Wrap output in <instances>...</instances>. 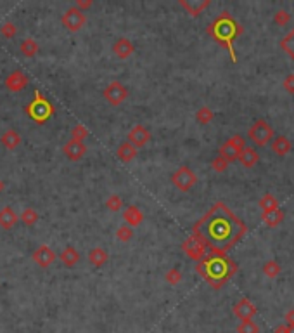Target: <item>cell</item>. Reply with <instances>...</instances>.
Segmentation results:
<instances>
[{
    "label": "cell",
    "instance_id": "obj_32",
    "mask_svg": "<svg viewBox=\"0 0 294 333\" xmlns=\"http://www.w3.org/2000/svg\"><path fill=\"white\" fill-rule=\"evenodd\" d=\"M263 274H265L266 278H270V279L277 278V276L280 274L279 262H275V260H269V262H266V264L263 266Z\"/></svg>",
    "mask_w": 294,
    "mask_h": 333
},
{
    "label": "cell",
    "instance_id": "obj_42",
    "mask_svg": "<svg viewBox=\"0 0 294 333\" xmlns=\"http://www.w3.org/2000/svg\"><path fill=\"white\" fill-rule=\"evenodd\" d=\"M284 89H286L289 94H294V75H287L284 78Z\"/></svg>",
    "mask_w": 294,
    "mask_h": 333
},
{
    "label": "cell",
    "instance_id": "obj_15",
    "mask_svg": "<svg viewBox=\"0 0 294 333\" xmlns=\"http://www.w3.org/2000/svg\"><path fill=\"white\" fill-rule=\"evenodd\" d=\"M113 52H115V56L118 59H126V58H130V56H133L135 45H133V42L128 40V38L121 37L113 43Z\"/></svg>",
    "mask_w": 294,
    "mask_h": 333
},
{
    "label": "cell",
    "instance_id": "obj_31",
    "mask_svg": "<svg viewBox=\"0 0 294 333\" xmlns=\"http://www.w3.org/2000/svg\"><path fill=\"white\" fill-rule=\"evenodd\" d=\"M165 281L172 287H177V284L182 281V271L178 267H170L168 271L165 273Z\"/></svg>",
    "mask_w": 294,
    "mask_h": 333
},
{
    "label": "cell",
    "instance_id": "obj_8",
    "mask_svg": "<svg viewBox=\"0 0 294 333\" xmlns=\"http://www.w3.org/2000/svg\"><path fill=\"white\" fill-rule=\"evenodd\" d=\"M61 23H63V26L68 30V32L76 33V32H80L83 26H85L87 14H85V12H82L80 9H76V7H69V9H66L64 14L61 16Z\"/></svg>",
    "mask_w": 294,
    "mask_h": 333
},
{
    "label": "cell",
    "instance_id": "obj_45",
    "mask_svg": "<svg viewBox=\"0 0 294 333\" xmlns=\"http://www.w3.org/2000/svg\"><path fill=\"white\" fill-rule=\"evenodd\" d=\"M274 333H287V325H279Z\"/></svg>",
    "mask_w": 294,
    "mask_h": 333
},
{
    "label": "cell",
    "instance_id": "obj_16",
    "mask_svg": "<svg viewBox=\"0 0 294 333\" xmlns=\"http://www.w3.org/2000/svg\"><path fill=\"white\" fill-rule=\"evenodd\" d=\"M123 221H125L126 226H130L133 229V227H137L144 222V212L139 207H135V205H130V207L123 210Z\"/></svg>",
    "mask_w": 294,
    "mask_h": 333
},
{
    "label": "cell",
    "instance_id": "obj_28",
    "mask_svg": "<svg viewBox=\"0 0 294 333\" xmlns=\"http://www.w3.org/2000/svg\"><path fill=\"white\" fill-rule=\"evenodd\" d=\"M38 219H40V216H38V212L33 207H26L19 216V221L28 227H33L38 222Z\"/></svg>",
    "mask_w": 294,
    "mask_h": 333
},
{
    "label": "cell",
    "instance_id": "obj_29",
    "mask_svg": "<svg viewBox=\"0 0 294 333\" xmlns=\"http://www.w3.org/2000/svg\"><path fill=\"white\" fill-rule=\"evenodd\" d=\"M260 208L261 212H272V210H277L279 208V200L275 198L274 195L266 193L260 198Z\"/></svg>",
    "mask_w": 294,
    "mask_h": 333
},
{
    "label": "cell",
    "instance_id": "obj_18",
    "mask_svg": "<svg viewBox=\"0 0 294 333\" xmlns=\"http://www.w3.org/2000/svg\"><path fill=\"white\" fill-rule=\"evenodd\" d=\"M209 4V0H178V6L185 9L191 16H199Z\"/></svg>",
    "mask_w": 294,
    "mask_h": 333
},
{
    "label": "cell",
    "instance_id": "obj_17",
    "mask_svg": "<svg viewBox=\"0 0 294 333\" xmlns=\"http://www.w3.org/2000/svg\"><path fill=\"white\" fill-rule=\"evenodd\" d=\"M23 142V139H21V134L17 132L14 129H7L6 132L0 135V144H2L6 150L12 151L16 150V148H19V144Z\"/></svg>",
    "mask_w": 294,
    "mask_h": 333
},
{
    "label": "cell",
    "instance_id": "obj_20",
    "mask_svg": "<svg viewBox=\"0 0 294 333\" xmlns=\"http://www.w3.org/2000/svg\"><path fill=\"white\" fill-rule=\"evenodd\" d=\"M137 148H133L128 141H123L120 146L116 148V156L120 158L123 163H130L137 158Z\"/></svg>",
    "mask_w": 294,
    "mask_h": 333
},
{
    "label": "cell",
    "instance_id": "obj_44",
    "mask_svg": "<svg viewBox=\"0 0 294 333\" xmlns=\"http://www.w3.org/2000/svg\"><path fill=\"white\" fill-rule=\"evenodd\" d=\"M284 319H286V325H287V326H292V325H294V309L287 311L286 316H284Z\"/></svg>",
    "mask_w": 294,
    "mask_h": 333
},
{
    "label": "cell",
    "instance_id": "obj_40",
    "mask_svg": "<svg viewBox=\"0 0 294 333\" xmlns=\"http://www.w3.org/2000/svg\"><path fill=\"white\" fill-rule=\"evenodd\" d=\"M229 142H230L232 146H234L239 153L246 148V139L243 137V135H239V134H237V135H232V137L229 139Z\"/></svg>",
    "mask_w": 294,
    "mask_h": 333
},
{
    "label": "cell",
    "instance_id": "obj_46",
    "mask_svg": "<svg viewBox=\"0 0 294 333\" xmlns=\"http://www.w3.org/2000/svg\"><path fill=\"white\" fill-rule=\"evenodd\" d=\"M4 189H6V182H4L2 179H0V193H2Z\"/></svg>",
    "mask_w": 294,
    "mask_h": 333
},
{
    "label": "cell",
    "instance_id": "obj_12",
    "mask_svg": "<svg viewBox=\"0 0 294 333\" xmlns=\"http://www.w3.org/2000/svg\"><path fill=\"white\" fill-rule=\"evenodd\" d=\"M32 258H33V262L38 267H42V269H47V267H50L52 264H54L56 252L49 247V245H40V247H38L32 253Z\"/></svg>",
    "mask_w": 294,
    "mask_h": 333
},
{
    "label": "cell",
    "instance_id": "obj_21",
    "mask_svg": "<svg viewBox=\"0 0 294 333\" xmlns=\"http://www.w3.org/2000/svg\"><path fill=\"white\" fill-rule=\"evenodd\" d=\"M239 163L246 167V169H253L254 165L258 163V160H260V155H258V151L254 150L251 146H246L243 151L239 153Z\"/></svg>",
    "mask_w": 294,
    "mask_h": 333
},
{
    "label": "cell",
    "instance_id": "obj_25",
    "mask_svg": "<svg viewBox=\"0 0 294 333\" xmlns=\"http://www.w3.org/2000/svg\"><path fill=\"white\" fill-rule=\"evenodd\" d=\"M19 51H21V54L26 56V58H35V56L38 54V51H40V47H38V42L35 40V38L30 37L21 42Z\"/></svg>",
    "mask_w": 294,
    "mask_h": 333
},
{
    "label": "cell",
    "instance_id": "obj_36",
    "mask_svg": "<svg viewBox=\"0 0 294 333\" xmlns=\"http://www.w3.org/2000/svg\"><path fill=\"white\" fill-rule=\"evenodd\" d=\"M87 135H89V129H87L85 125H74L71 129V137L69 139H74V141L78 142H83V139H87Z\"/></svg>",
    "mask_w": 294,
    "mask_h": 333
},
{
    "label": "cell",
    "instance_id": "obj_41",
    "mask_svg": "<svg viewBox=\"0 0 294 333\" xmlns=\"http://www.w3.org/2000/svg\"><path fill=\"white\" fill-rule=\"evenodd\" d=\"M289 19H291V16H289L286 11H279V12H275V16H274V21L279 26H286L289 23Z\"/></svg>",
    "mask_w": 294,
    "mask_h": 333
},
{
    "label": "cell",
    "instance_id": "obj_33",
    "mask_svg": "<svg viewBox=\"0 0 294 333\" xmlns=\"http://www.w3.org/2000/svg\"><path fill=\"white\" fill-rule=\"evenodd\" d=\"M106 208L111 212H120L123 208V198L120 195H109L106 200Z\"/></svg>",
    "mask_w": 294,
    "mask_h": 333
},
{
    "label": "cell",
    "instance_id": "obj_24",
    "mask_svg": "<svg viewBox=\"0 0 294 333\" xmlns=\"http://www.w3.org/2000/svg\"><path fill=\"white\" fill-rule=\"evenodd\" d=\"M272 150L277 156H286L287 153H291L292 150V142L289 141L286 135H279V137L274 139V142H272Z\"/></svg>",
    "mask_w": 294,
    "mask_h": 333
},
{
    "label": "cell",
    "instance_id": "obj_27",
    "mask_svg": "<svg viewBox=\"0 0 294 333\" xmlns=\"http://www.w3.org/2000/svg\"><path fill=\"white\" fill-rule=\"evenodd\" d=\"M218 156H222L225 161H235L237 158H239V151L235 150L232 144L227 141V142H223L222 146H220V150H218Z\"/></svg>",
    "mask_w": 294,
    "mask_h": 333
},
{
    "label": "cell",
    "instance_id": "obj_9",
    "mask_svg": "<svg viewBox=\"0 0 294 333\" xmlns=\"http://www.w3.org/2000/svg\"><path fill=\"white\" fill-rule=\"evenodd\" d=\"M182 250L189 258H192V260H196V262L203 260V258L208 255V248H206L204 243L201 242L199 238H196L194 234L189 236L185 242L182 243Z\"/></svg>",
    "mask_w": 294,
    "mask_h": 333
},
{
    "label": "cell",
    "instance_id": "obj_26",
    "mask_svg": "<svg viewBox=\"0 0 294 333\" xmlns=\"http://www.w3.org/2000/svg\"><path fill=\"white\" fill-rule=\"evenodd\" d=\"M261 221L269 227H277L284 221V213L280 210H272V212H261Z\"/></svg>",
    "mask_w": 294,
    "mask_h": 333
},
{
    "label": "cell",
    "instance_id": "obj_11",
    "mask_svg": "<svg viewBox=\"0 0 294 333\" xmlns=\"http://www.w3.org/2000/svg\"><path fill=\"white\" fill-rule=\"evenodd\" d=\"M28 83H30V77L26 75L23 69H14V72L9 73L6 77V80H4V85H6L7 90H11V92L24 90L26 87H28Z\"/></svg>",
    "mask_w": 294,
    "mask_h": 333
},
{
    "label": "cell",
    "instance_id": "obj_38",
    "mask_svg": "<svg viewBox=\"0 0 294 333\" xmlns=\"http://www.w3.org/2000/svg\"><path fill=\"white\" fill-rule=\"evenodd\" d=\"M280 47H282V49L294 59V28H292V32L289 33L282 42H280Z\"/></svg>",
    "mask_w": 294,
    "mask_h": 333
},
{
    "label": "cell",
    "instance_id": "obj_10",
    "mask_svg": "<svg viewBox=\"0 0 294 333\" xmlns=\"http://www.w3.org/2000/svg\"><path fill=\"white\" fill-rule=\"evenodd\" d=\"M151 139H152V135H151V132H149V129L146 125L131 127L128 135H126V141H128L133 148H137V150H140V148H144L146 144H149Z\"/></svg>",
    "mask_w": 294,
    "mask_h": 333
},
{
    "label": "cell",
    "instance_id": "obj_3",
    "mask_svg": "<svg viewBox=\"0 0 294 333\" xmlns=\"http://www.w3.org/2000/svg\"><path fill=\"white\" fill-rule=\"evenodd\" d=\"M208 33L211 35L220 45H223L230 52L232 61L235 63L237 56L234 51V42H235V38L243 33V28H240V25L237 23L234 17H232L229 12H222V14L208 26Z\"/></svg>",
    "mask_w": 294,
    "mask_h": 333
},
{
    "label": "cell",
    "instance_id": "obj_13",
    "mask_svg": "<svg viewBox=\"0 0 294 333\" xmlns=\"http://www.w3.org/2000/svg\"><path fill=\"white\" fill-rule=\"evenodd\" d=\"M63 153L68 160L71 161H80L87 153V146L85 142H78L74 139H68L63 146Z\"/></svg>",
    "mask_w": 294,
    "mask_h": 333
},
{
    "label": "cell",
    "instance_id": "obj_47",
    "mask_svg": "<svg viewBox=\"0 0 294 333\" xmlns=\"http://www.w3.org/2000/svg\"><path fill=\"white\" fill-rule=\"evenodd\" d=\"M287 333H294V325L292 326H287Z\"/></svg>",
    "mask_w": 294,
    "mask_h": 333
},
{
    "label": "cell",
    "instance_id": "obj_39",
    "mask_svg": "<svg viewBox=\"0 0 294 333\" xmlns=\"http://www.w3.org/2000/svg\"><path fill=\"white\" fill-rule=\"evenodd\" d=\"M227 167H229V161H225V160L222 158V156H217V158L211 161V169L215 170V172H218V174L225 172Z\"/></svg>",
    "mask_w": 294,
    "mask_h": 333
},
{
    "label": "cell",
    "instance_id": "obj_7",
    "mask_svg": "<svg viewBox=\"0 0 294 333\" xmlns=\"http://www.w3.org/2000/svg\"><path fill=\"white\" fill-rule=\"evenodd\" d=\"M130 92L120 80H113L106 85V89L102 90V98L108 101L111 106H120L128 99Z\"/></svg>",
    "mask_w": 294,
    "mask_h": 333
},
{
    "label": "cell",
    "instance_id": "obj_37",
    "mask_svg": "<svg viewBox=\"0 0 294 333\" xmlns=\"http://www.w3.org/2000/svg\"><path fill=\"white\" fill-rule=\"evenodd\" d=\"M237 333H260V328H258V325L253 321V319H248V321L239 323V326H237Z\"/></svg>",
    "mask_w": 294,
    "mask_h": 333
},
{
    "label": "cell",
    "instance_id": "obj_23",
    "mask_svg": "<svg viewBox=\"0 0 294 333\" xmlns=\"http://www.w3.org/2000/svg\"><path fill=\"white\" fill-rule=\"evenodd\" d=\"M59 258H61V262H63L66 267H74V266L78 264V262H80V252L69 245V247H66L63 252H61Z\"/></svg>",
    "mask_w": 294,
    "mask_h": 333
},
{
    "label": "cell",
    "instance_id": "obj_34",
    "mask_svg": "<svg viewBox=\"0 0 294 333\" xmlns=\"http://www.w3.org/2000/svg\"><path fill=\"white\" fill-rule=\"evenodd\" d=\"M17 33V26L12 21H6V23L0 25V35L6 38H14Z\"/></svg>",
    "mask_w": 294,
    "mask_h": 333
},
{
    "label": "cell",
    "instance_id": "obj_19",
    "mask_svg": "<svg viewBox=\"0 0 294 333\" xmlns=\"http://www.w3.org/2000/svg\"><path fill=\"white\" fill-rule=\"evenodd\" d=\"M17 221H19V216L12 210L11 207H4V208H0V227L2 229H12L16 224H17Z\"/></svg>",
    "mask_w": 294,
    "mask_h": 333
},
{
    "label": "cell",
    "instance_id": "obj_30",
    "mask_svg": "<svg viewBox=\"0 0 294 333\" xmlns=\"http://www.w3.org/2000/svg\"><path fill=\"white\" fill-rule=\"evenodd\" d=\"M213 118H215V113L208 106H203L196 111V120L199 122L201 125H208L209 122H213Z\"/></svg>",
    "mask_w": 294,
    "mask_h": 333
},
{
    "label": "cell",
    "instance_id": "obj_2",
    "mask_svg": "<svg viewBox=\"0 0 294 333\" xmlns=\"http://www.w3.org/2000/svg\"><path fill=\"white\" fill-rule=\"evenodd\" d=\"M196 271L209 287L220 290L230 278H234V274L237 273V264L227 255L209 253L203 260L197 262Z\"/></svg>",
    "mask_w": 294,
    "mask_h": 333
},
{
    "label": "cell",
    "instance_id": "obj_1",
    "mask_svg": "<svg viewBox=\"0 0 294 333\" xmlns=\"http://www.w3.org/2000/svg\"><path fill=\"white\" fill-rule=\"evenodd\" d=\"M246 233L248 226L223 201H217L192 227V234L204 243L209 253L217 255H227Z\"/></svg>",
    "mask_w": 294,
    "mask_h": 333
},
{
    "label": "cell",
    "instance_id": "obj_6",
    "mask_svg": "<svg viewBox=\"0 0 294 333\" xmlns=\"http://www.w3.org/2000/svg\"><path fill=\"white\" fill-rule=\"evenodd\" d=\"M196 182H197V175L192 172V169H189L185 165L178 167L172 174V184L182 193L191 191L196 186Z\"/></svg>",
    "mask_w": 294,
    "mask_h": 333
},
{
    "label": "cell",
    "instance_id": "obj_43",
    "mask_svg": "<svg viewBox=\"0 0 294 333\" xmlns=\"http://www.w3.org/2000/svg\"><path fill=\"white\" fill-rule=\"evenodd\" d=\"M92 6H94V0H76V9H80L82 12H85L87 9H90Z\"/></svg>",
    "mask_w": 294,
    "mask_h": 333
},
{
    "label": "cell",
    "instance_id": "obj_5",
    "mask_svg": "<svg viewBox=\"0 0 294 333\" xmlns=\"http://www.w3.org/2000/svg\"><path fill=\"white\" fill-rule=\"evenodd\" d=\"M248 137L251 139V142L254 146H258V148L266 146V144L274 139V129H272V125L269 122L260 118V120H256L251 127H249Z\"/></svg>",
    "mask_w": 294,
    "mask_h": 333
},
{
    "label": "cell",
    "instance_id": "obj_14",
    "mask_svg": "<svg viewBox=\"0 0 294 333\" xmlns=\"http://www.w3.org/2000/svg\"><path fill=\"white\" fill-rule=\"evenodd\" d=\"M234 314L237 319H240V321H248V319H253L254 314H256V307H254V304L249 299H240L237 304L234 305Z\"/></svg>",
    "mask_w": 294,
    "mask_h": 333
},
{
    "label": "cell",
    "instance_id": "obj_22",
    "mask_svg": "<svg viewBox=\"0 0 294 333\" xmlns=\"http://www.w3.org/2000/svg\"><path fill=\"white\" fill-rule=\"evenodd\" d=\"M109 260V253L102 247H95L89 252V262L94 267H102L106 266Z\"/></svg>",
    "mask_w": 294,
    "mask_h": 333
},
{
    "label": "cell",
    "instance_id": "obj_35",
    "mask_svg": "<svg viewBox=\"0 0 294 333\" xmlns=\"http://www.w3.org/2000/svg\"><path fill=\"white\" fill-rule=\"evenodd\" d=\"M116 238L120 240V242H123V243L130 242V240L133 238V229H131L130 226L123 224V226H120L116 229Z\"/></svg>",
    "mask_w": 294,
    "mask_h": 333
},
{
    "label": "cell",
    "instance_id": "obj_4",
    "mask_svg": "<svg viewBox=\"0 0 294 333\" xmlns=\"http://www.w3.org/2000/svg\"><path fill=\"white\" fill-rule=\"evenodd\" d=\"M24 111H26V115L30 118H33L37 124H43V122H47L52 115H54L56 109L49 101L40 94V90H35V99L24 108Z\"/></svg>",
    "mask_w": 294,
    "mask_h": 333
}]
</instances>
